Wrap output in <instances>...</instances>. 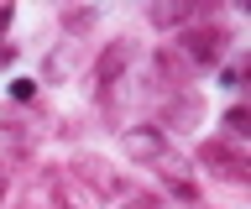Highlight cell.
Masks as SVG:
<instances>
[{
  "label": "cell",
  "mask_w": 251,
  "mask_h": 209,
  "mask_svg": "<svg viewBox=\"0 0 251 209\" xmlns=\"http://www.w3.org/2000/svg\"><path fill=\"white\" fill-rule=\"evenodd\" d=\"M136 58H141L136 37H115V42H105V47H100V58L89 63V73H84V89L100 99L105 89H115V84L131 73V63H136Z\"/></svg>",
  "instance_id": "6da1fadb"
},
{
  "label": "cell",
  "mask_w": 251,
  "mask_h": 209,
  "mask_svg": "<svg viewBox=\"0 0 251 209\" xmlns=\"http://www.w3.org/2000/svg\"><path fill=\"white\" fill-rule=\"evenodd\" d=\"M173 47L188 58V68L199 73V68H215L230 47V26H220V21H199V26H183V37L173 42Z\"/></svg>",
  "instance_id": "7a4b0ae2"
},
{
  "label": "cell",
  "mask_w": 251,
  "mask_h": 209,
  "mask_svg": "<svg viewBox=\"0 0 251 209\" xmlns=\"http://www.w3.org/2000/svg\"><path fill=\"white\" fill-rule=\"evenodd\" d=\"M68 173H74L78 183L94 193V199H126V193H131V178H126L121 167H110L100 152H78Z\"/></svg>",
  "instance_id": "3957f363"
},
{
  "label": "cell",
  "mask_w": 251,
  "mask_h": 209,
  "mask_svg": "<svg viewBox=\"0 0 251 209\" xmlns=\"http://www.w3.org/2000/svg\"><path fill=\"white\" fill-rule=\"evenodd\" d=\"M199 167L209 178H220V183H235V188H246V183H251L246 157H241L235 146H225V141H204L199 146Z\"/></svg>",
  "instance_id": "277c9868"
},
{
  "label": "cell",
  "mask_w": 251,
  "mask_h": 209,
  "mask_svg": "<svg viewBox=\"0 0 251 209\" xmlns=\"http://www.w3.org/2000/svg\"><path fill=\"white\" fill-rule=\"evenodd\" d=\"M42 183H47V204H52V209H94V204H100L68 167H42Z\"/></svg>",
  "instance_id": "5b68a950"
},
{
  "label": "cell",
  "mask_w": 251,
  "mask_h": 209,
  "mask_svg": "<svg viewBox=\"0 0 251 209\" xmlns=\"http://www.w3.org/2000/svg\"><path fill=\"white\" fill-rule=\"evenodd\" d=\"M199 120H204V105H199V94H188V89L168 94L162 110H157V131H162V136H168V131H194Z\"/></svg>",
  "instance_id": "8992f818"
},
{
  "label": "cell",
  "mask_w": 251,
  "mask_h": 209,
  "mask_svg": "<svg viewBox=\"0 0 251 209\" xmlns=\"http://www.w3.org/2000/svg\"><path fill=\"white\" fill-rule=\"evenodd\" d=\"M121 152L131 162H141V167H157L162 152H168V136L157 126H131V131H121Z\"/></svg>",
  "instance_id": "52a82bcc"
},
{
  "label": "cell",
  "mask_w": 251,
  "mask_h": 209,
  "mask_svg": "<svg viewBox=\"0 0 251 209\" xmlns=\"http://www.w3.org/2000/svg\"><path fill=\"white\" fill-rule=\"evenodd\" d=\"M78 58H84V47H78L74 37L52 42V52H42V84H68L74 68H78Z\"/></svg>",
  "instance_id": "ba28073f"
},
{
  "label": "cell",
  "mask_w": 251,
  "mask_h": 209,
  "mask_svg": "<svg viewBox=\"0 0 251 209\" xmlns=\"http://www.w3.org/2000/svg\"><path fill=\"white\" fill-rule=\"evenodd\" d=\"M152 79H157V84H168V94H178V89L194 79V68H188V58L168 42V47H157V52H152Z\"/></svg>",
  "instance_id": "9c48e42d"
},
{
  "label": "cell",
  "mask_w": 251,
  "mask_h": 209,
  "mask_svg": "<svg viewBox=\"0 0 251 209\" xmlns=\"http://www.w3.org/2000/svg\"><path fill=\"white\" fill-rule=\"evenodd\" d=\"M147 21L157 32H183V26L199 21V5H188V0H157V5H147Z\"/></svg>",
  "instance_id": "30bf717a"
},
{
  "label": "cell",
  "mask_w": 251,
  "mask_h": 209,
  "mask_svg": "<svg viewBox=\"0 0 251 209\" xmlns=\"http://www.w3.org/2000/svg\"><path fill=\"white\" fill-rule=\"evenodd\" d=\"M94 21H100V11H94V5H68V11H63V32L78 37V32H89Z\"/></svg>",
  "instance_id": "8fae6325"
},
{
  "label": "cell",
  "mask_w": 251,
  "mask_h": 209,
  "mask_svg": "<svg viewBox=\"0 0 251 209\" xmlns=\"http://www.w3.org/2000/svg\"><path fill=\"white\" fill-rule=\"evenodd\" d=\"M225 131H230V136H251V115H246V105H230V110H225Z\"/></svg>",
  "instance_id": "7c38bea8"
},
{
  "label": "cell",
  "mask_w": 251,
  "mask_h": 209,
  "mask_svg": "<svg viewBox=\"0 0 251 209\" xmlns=\"http://www.w3.org/2000/svg\"><path fill=\"white\" fill-rule=\"evenodd\" d=\"M162 183H168V193H178L183 204H199V188H194L188 178H162Z\"/></svg>",
  "instance_id": "4fadbf2b"
},
{
  "label": "cell",
  "mask_w": 251,
  "mask_h": 209,
  "mask_svg": "<svg viewBox=\"0 0 251 209\" xmlns=\"http://www.w3.org/2000/svg\"><path fill=\"white\" fill-rule=\"evenodd\" d=\"M31 89H37V79H16L11 84V99H31Z\"/></svg>",
  "instance_id": "5bb4252c"
},
{
  "label": "cell",
  "mask_w": 251,
  "mask_h": 209,
  "mask_svg": "<svg viewBox=\"0 0 251 209\" xmlns=\"http://www.w3.org/2000/svg\"><path fill=\"white\" fill-rule=\"evenodd\" d=\"M11 21H16V11H11V5H0V37L11 32Z\"/></svg>",
  "instance_id": "9a60e30c"
},
{
  "label": "cell",
  "mask_w": 251,
  "mask_h": 209,
  "mask_svg": "<svg viewBox=\"0 0 251 209\" xmlns=\"http://www.w3.org/2000/svg\"><path fill=\"white\" fill-rule=\"evenodd\" d=\"M16 209H42V199H37V193H26V199H21Z\"/></svg>",
  "instance_id": "2e32d148"
},
{
  "label": "cell",
  "mask_w": 251,
  "mask_h": 209,
  "mask_svg": "<svg viewBox=\"0 0 251 209\" xmlns=\"http://www.w3.org/2000/svg\"><path fill=\"white\" fill-rule=\"evenodd\" d=\"M11 58H16V47H11V42H0V63H11Z\"/></svg>",
  "instance_id": "e0dca14e"
},
{
  "label": "cell",
  "mask_w": 251,
  "mask_h": 209,
  "mask_svg": "<svg viewBox=\"0 0 251 209\" xmlns=\"http://www.w3.org/2000/svg\"><path fill=\"white\" fill-rule=\"evenodd\" d=\"M5 183H11V173H5V162H0V199H5Z\"/></svg>",
  "instance_id": "ac0fdd59"
}]
</instances>
